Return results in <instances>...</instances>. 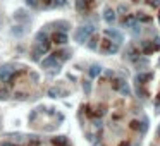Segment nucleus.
<instances>
[{
  "mask_svg": "<svg viewBox=\"0 0 160 146\" xmlns=\"http://www.w3.org/2000/svg\"><path fill=\"white\" fill-rule=\"evenodd\" d=\"M103 17H105V21H107V23H114V21H116V12L112 11V9H105Z\"/></svg>",
  "mask_w": 160,
  "mask_h": 146,
  "instance_id": "f257e3e1",
  "label": "nucleus"
},
{
  "mask_svg": "<svg viewBox=\"0 0 160 146\" xmlns=\"http://www.w3.org/2000/svg\"><path fill=\"white\" fill-rule=\"evenodd\" d=\"M136 19H138L139 23H150V17L145 12H138V14H136Z\"/></svg>",
  "mask_w": 160,
  "mask_h": 146,
  "instance_id": "f03ea898",
  "label": "nucleus"
},
{
  "mask_svg": "<svg viewBox=\"0 0 160 146\" xmlns=\"http://www.w3.org/2000/svg\"><path fill=\"white\" fill-rule=\"evenodd\" d=\"M143 50H145V53H150V52H153V45H152V41H146V43H143Z\"/></svg>",
  "mask_w": 160,
  "mask_h": 146,
  "instance_id": "7ed1b4c3",
  "label": "nucleus"
},
{
  "mask_svg": "<svg viewBox=\"0 0 160 146\" xmlns=\"http://www.w3.org/2000/svg\"><path fill=\"white\" fill-rule=\"evenodd\" d=\"M127 11H129V7H127L126 4H121L119 7H117V12H119V14H127Z\"/></svg>",
  "mask_w": 160,
  "mask_h": 146,
  "instance_id": "20e7f679",
  "label": "nucleus"
},
{
  "mask_svg": "<svg viewBox=\"0 0 160 146\" xmlns=\"http://www.w3.org/2000/svg\"><path fill=\"white\" fill-rule=\"evenodd\" d=\"M148 4L152 5V7H158V5H160V0H148Z\"/></svg>",
  "mask_w": 160,
  "mask_h": 146,
  "instance_id": "39448f33",
  "label": "nucleus"
},
{
  "mask_svg": "<svg viewBox=\"0 0 160 146\" xmlns=\"http://www.w3.org/2000/svg\"><path fill=\"white\" fill-rule=\"evenodd\" d=\"M158 21H160V14H158Z\"/></svg>",
  "mask_w": 160,
  "mask_h": 146,
  "instance_id": "423d86ee",
  "label": "nucleus"
}]
</instances>
